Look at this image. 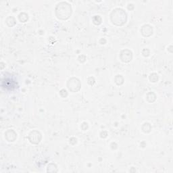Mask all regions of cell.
I'll return each mask as SVG.
<instances>
[{"mask_svg":"<svg viewBox=\"0 0 173 173\" xmlns=\"http://www.w3.org/2000/svg\"><path fill=\"white\" fill-rule=\"evenodd\" d=\"M124 56V57H120L122 61L128 62L131 60L132 53H131V51H129V50L123 51L120 53V56Z\"/></svg>","mask_w":173,"mask_h":173,"instance_id":"cell-3","label":"cell"},{"mask_svg":"<svg viewBox=\"0 0 173 173\" xmlns=\"http://www.w3.org/2000/svg\"><path fill=\"white\" fill-rule=\"evenodd\" d=\"M35 133V131L32 132L31 134H30V136L31 137H33V139H30L31 140V141L33 143H37L40 141V139H41V135L39 132L36 131V134Z\"/></svg>","mask_w":173,"mask_h":173,"instance_id":"cell-4","label":"cell"},{"mask_svg":"<svg viewBox=\"0 0 173 173\" xmlns=\"http://www.w3.org/2000/svg\"><path fill=\"white\" fill-rule=\"evenodd\" d=\"M112 21L116 25H123L126 23V14L123 10L116 9L112 14Z\"/></svg>","mask_w":173,"mask_h":173,"instance_id":"cell-1","label":"cell"},{"mask_svg":"<svg viewBox=\"0 0 173 173\" xmlns=\"http://www.w3.org/2000/svg\"><path fill=\"white\" fill-rule=\"evenodd\" d=\"M80 83L79 80H78L77 78H73L70 79L68 83V87L72 91H77L80 89Z\"/></svg>","mask_w":173,"mask_h":173,"instance_id":"cell-2","label":"cell"},{"mask_svg":"<svg viewBox=\"0 0 173 173\" xmlns=\"http://www.w3.org/2000/svg\"><path fill=\"white\" fill-rule=\"evenodd\" d=\"M145 32H147V37L150 36V35L152 34V28L150 26V25H144L141 29V33L143 35L145 33Z\"/></svg>","mask_w":173,"mask_h":173,"instance_id":"cell-5","label":"cell"}]
</instances>
